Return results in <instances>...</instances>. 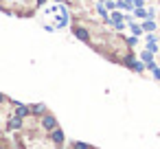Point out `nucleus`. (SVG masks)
<instances>
[{
  "label": "nucleus",
  "mask_w": 160,
  "mask_h": 149,
  "mask_svg": "<svg viewBox=\"0 0 160 149\" xmlns=\"http://www.w3.org/2000/svg\"><path fill=\"white\" fill-rule=\"evenodd\" d=\"M42 127H44L46 132H53V129L57 127V118H55L53 114H48V112H46V114L42 116Z\"/></svg>",
  "instance_id": "f257e3e1"
},
{
  "label": "nucleus",
  "mask_w": 160,
  "mask_h": 149,
  "mask_svg": "<svg viewBox=\"0 0 160 149\" xmlns=\"http://www.w3.org/2000/svg\"><path fill=\"white\" fill-rule=\"evenodd\" d=\"M72 33H75V37L77 40H81V42H90V31L88 29H83V27H72Z\"/></svg>",
  "instance_id": "f03ea898"
},
{
  "label": "nucleus",
  "mask_w": 160,
  "mask_h": 149,
  "mask_svg": "<svg viewBox=\"0 0 160 149\" xmlns=\"http://www.w3.org/2000/svg\"><path fill=\"white\" fill-rule=\"evenodd\" d=\"M29 114H31V107L16 101V116H18V118H29Z\"/></svg>",
  "instance_id": "7ed1b4c3"
},
{
  "label": "nucleus",
  "mask_w": 160,
  "mask_h": 149,
  "mask_svg": "<svg viewBox=\"0 0 160 149\" xmlns=\"http://www.w3.org/2000/svg\"><path fill=\"white\" fill-rule=\"evenodd\" d=\"M48 134H51L53 145H62V142H64V138H66V136H64V132H62L59 127H55V129H53V132H48Z\"/></svg>",
  "instance_id": "20e7f679"
},
{
  "label": "nucleus",
  "mask_w": 160,
  "mask_h": 149,
  "mask_svg": "<svg viewBox=\"0 0 160 149\" xmlns=\"http://www.w3.org/2000/svg\"><path fill=\"white\" fill-rule=\"evenodd\" d=\"M29 107H31V114H33V116H44V114L48 112L44 103H33V105H29Z\"/></svg>",
  "instance_id": "39448f33"
},
{
  "label": "nucleus",
  "mask_w": 160,
  "mask_h": 149,
  "mask_svg": "<svg viewBox=\"0 0 160 149\" xmlns=\"http://www.w3.org/2000/svg\"><path fill=\"white\" fill-rule=\"evenodd\" d=\"M140 27H142V31H147V33H153L156 31V20H140Z\"/></svg>",
  "instance_id": "423d86ee"
},
{
  "label": "nucleus",
  "mask_w": 160,
  "mask_h": 149,
  "mask_svg": "<svg viewBox=\"0 0 160 149\" xmlns=\"http://www.w3.org/2000/svg\"><path fill=\"white\" fill-rule=\"evenodd\" d=\"M132 13H134L136 20H147V11H145V7H136Z\"/></svg>",
  "instance_id": "0eeeda50"
},
{
  "label": "nucleus",
  "mask_w": 160,
  "mask_h": 149,
  "mask_svg": "<svg viewBox=\"0 0 160 149\" xmlns=\"http://www.w3.org/2000/svg\"><path fill=\"white\" fill-rule=\"evenodd\" d=\"M140 62H142V64L156 62V59H153V53H149V51H140Z\"/></svg>",
  "instance_id": "6e6552de"
},
{
  "label": "nucleus",
  "mask_w": 160,
  "mask_h": 149,
  "mask_svg": "<svg viewBox=\"0 0 160 149\" xmlns=\"http://www.w3.org/2000/svg\"><path fill=\"white\" fill-rule=\"evenodd\" d=\"M129 70H134V72H142V70H145V64H142L140 59H134L132 66H129Z\"/></svg>",
  "instance_id": "1a4fd4ad"
},
{
  "label": "nucleus",
  "mask_w": 160,
  "mask_h": 149,
  "mask_svg": "<svg viewBox=\"0 0 160 149\" xmlns=\"http://www.w3.org/2000/svg\"><path fill=\"white\" fill-rule=\"evenodd\" d=\"M9 129H20L22 127V118H18V116H13L11 121H9V125H7Z\"/></svg>",
  "instance_id": "9d476101"
},
{
  "label": "nucleus",
  "mask_w": 160,
  "mask_h": 149,
  "mask_svg": "<svg viewBox=\"0 0 160 149\" xmlns=\"http://www.w3.org/2000/svg\"><path fill=\"white\" fill-rule=\"evenodd\" d=\"M145 51H149V53L156 55V53L160 51V42H147V48H145Z\"/></svg>",
  "instance_id": "9b49d317"
},
{
  "label": "nucleus",
  "mask_w": 160,
  "mask_h": 149,
  "mask_svg": "<svg viewBox=\"0 0 160 149\" xmlns=\"http://www.w3.org/2000/svg\"><path fill=\"white\" fill-rule=\"evenodd\" d=\"M134 59H136V57H134V55H132V53H127V55H125V57H121V59H118V62H121V64H123V66H127V68H129V66H132V62H134Z\"/></svg>",
  "instance_id": "f8f14e48"
},
{
  "label": "nucleus",
  "mask_w": 160,
  "mask_h": 149,
  "mask_svg": "<svg viewBox=\"0 0 160 149\" xmlns=\"http://www.w3.org/2000/svg\"><path fill=\"white\" fill-rule=\"evenodd\" d=\"M129 29H132V33H134L136 37H138L140 33H145V31H142V27H140L138 22H132V24H129Z\"/></svg>",
  "instance_id": "ddd939ff"
},
{
  "label": "nucleus",
  "mask_w": 160,
  "mask_h": 149,
  "mask_svg": "<svg viewBox=\"0 0 160 149\" xmlns=\"http://www.w3.org/2000/svg\"><path fill=\"white\" fill-rule=\"evenodd\" d=\"M125 44H127V46H136V44H138V37H136V35H132V37H125Z\"/></svg>",
  "instance_id": "4468645a"
},
{
  "label": "nucleus",
  "mask_w": 160,
  "mask_h": 149,
  "mask_svg": "<svg viewBox=\"0 0 160 149\" xmlns=\"http://www.w3.org/2000/svg\"><path fill=\"white\" fill-rule=\"evenodd\" d=\"M72 149H94V147H90L86 142H72Z\"/></svg>",
  "instance_id": "2eb2a0df"
},
{
  "label": "nucleus",
  "mask_w": 160,
  "mask_h": 149,
  "mask_svg": "<svg viewBox=\"0 0 160 149\" xmlns=\"http://www.w3.org/2000/svg\"><path fill=\"white\" fill-rule=\"evenodd\" d=\"M105 9L108 11H114L116 9V0H105Z\"/></svg>",
  "instance_id": "dca6fc26"
},
{
  "label": "nucleus",
  "mask_w": 160,
  "mask_h": 149,
  "mask_svg": "<svg viewBox=\"0 0 160 149\" xmlns=\"http://www.w3.org/2000/svg\"><path fill=\"white\" fill-rule=\"evenodd\" d=\"M147 20H156V9H147Z\"/></svg>",
  "instance_id": "f3484780"
},
{
  "label": "nucleus",
  "mask_w": 160,
  "mask_h": 149,
  "mask_svg": "<svg viewBox=\"0 0 160 149\" xmlns=\"http://www.w3.org/2000/svg\"><path fill=\"white\" fill-rule=\"evenodd\" d=\"M114 29H116V31H125V22H116Z\"/></svg>",
  "instance_id": "a211bd4d"
},
{
  "label": "nucleus",
  "mask_w": 160,
  "mask_h": 149,
  "mask_svg": "<svg viewBox=\"0 0 160 149\" xmlns=\"http://www.w3.org/2000/svg\"><path fill=\"white\" fill-rule=\"evenodd\" d=\"M147 42H158V35H153V33H149V35H147Z\"/></svg>",
  "instance_id": "6ab92c4d"
},
{
  "label": "nucleus",
  "mask_w": 160,
  "mask_h": 149,
  "mask_svg": "<svg viewBox=\"0 0 160 149\" xmlns=\"http://www.w3.org/2000/svg\"><path fill=\"white\" fill-rule=\"evenodd\" d=\"M134 7H145V0H132Z\"/></svg>",
  "instance_id": "aec40b11"
},
{
  "label": "nucleus",
  "mask_w": 160,
  "mask_h": 149,
  "mask_svg": "<svg viewBox=\"0 0 160 149\" xmlns=\"http://www.w3.org/2000/svg\"><path fill=\"white\" fill-rule=\"evenodd\" d=\"M153 77L160 81V66H156V70H153Z\"/></svg>",
  "instance_id": "412c9836"
},
{
  "label": "nucleus",
  "mask_w": 160,
  "mask_h": 149,
  "mask_svg": "<svg viewBox=\"0 0 160 149\" xmlns=\"http://www.w3.org/2000/svg\"><path fill=\"white\" fill-rule=\"evenodd\" d=\"M5 101H7V97H5L2 92H0V103H5Z\"/></svg>",
  "instance_id": "4be33fe9"
},
{
  "label": "nucleus",
  "mask_w": 160,
  "mask_h": 149,
  "mask_svg": "<svg viewBox=\"0 0 160 149\" xmlns=\"http://www.w3.org/2000/svg\"><path fill=\"white\" fill-rule=\"evenodd\" d=\"M53 2H64V0H53Z\"/></svg>",
  "instance_id": "5701e85b"
},
{
  "label": "nucleus",
  "mask_w": 160,
  "mask_h": 149,
  "mask_svg": "<svg viewBox=\"0 0 160 149\" xmlns=\"http://www.w3.org/2000/svg\"><path fill=\"white\" fill-rule=\"evenodd\" d=\"M0 149H7V147H5V145H0Z\"/></svg>",
  "instance_id": "b1692460"
},
{
  "label": "nucleus",
  "mask_w": 160,
  "mask_h": 149,
  "mask_svg": "<svg viewBox=\"0 0 160 149\" xmlns=\"http://www.w3.org/2000/svg\"><path fill=\"white\" fill-rule=\"evenodd\" d=\"M103 2H105V0H103Z\"/></svg>",
  "instance_id": "393cba45"
}]
</instances>
